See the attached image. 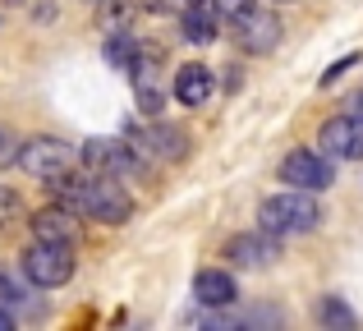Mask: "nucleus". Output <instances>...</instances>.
Masks as SVG:
<instances>
[{
    "label": "nucleus",
    "mask_w": 363,
    "mask_h": 331,
    "mask_svg": "<svg viewBox=\"0 0 363 331\" xmlns=\"http://www.w3.org/2000/svg\"><path fill=\"white\" fill-rule=\"evenodd\" d=\"M207 5H212L221 18H240L244 9H253V0H207Z\"/></svg>",
    "instance_id": "6ab92c4d"
},
{
    "label": "nucleus",
    "mask_w": 363,
    "mask_h": 331,
    "mask_svg": "<svg viewBox=\"0 0 363 331\" xmlns=\"http://www.w3.org/2000/svg\"><path fill=\"white\" fill-rule=\"evenodd\" d=\"M46 184L60 193V203L74 216H88V221H101V225H124L133 216V198L116 184V175H74V170H60Z\"/></svg>",
    "instance_id": "f257e3e1"
},
{
    "label": "nucleus",
    "mask_w": 363,
    "mask_h": 331,
    "mask_svg": "<svg viewBox=\"0 0 363 331\" xmlns=\"http://www.w3.org/2000/svg\"><path fill=\"white\" fill-rule=\"evenodd\" d=\"M313 318H318L322 327H340V331H350V327H354V313H350V304H345V299H336V295L318 299Z\"/></svg>",
    "instance_id": "2eb2a0df"
},
{
    "label": "nucleus",
    "mask_w": 363,
    "mask_h": 331,
    "mask_svg": "<svg viewBox=\"0 0 363 331\" xmlns=\"http://www.w3.org/2000/svg\"><path fill=\"white\" fill-rule=\"evenodd\" d=\"M92 5H101V0H92Z\"/></svg>",
    "instance_id": "a878e982"
},
{
    "label": "nucleus",
    "mask_w": 363,
    "mask_h": 331,
    "mask_svg": "<svg viewBox=\"0 0 363 331\" xmlns=\"http://www.w3.org/2000/svg\"><path fill=\"white\" fill-rule=\"evenodd\" d=\"M350 64H359V55H345V60H336V64H331V69H327V74H322V88H327V83H336V79H340V74H345V69H350Z\"/></svg>",
    "instance_id": "412c9836"
},
{
    "label": "nucleus",
    "mask_w": 363,
    "mask_h": 331,
    "mask_svg": "<svg viewBox=\"0 0 363 331\" xmlns=\"http://www.w3.org/2000/svg\"><path fill=\"white\" fill-rule=\"evenodd\" d=\"M33 240H51V244H74L79 240V221H74L69 207H42L33 212Z\"/></svg>",
    "instance_id": "ddd939ff"
},
{
    "label": "nucleus",
    "mask_w": 363,
    "mask_h": 331,
    "mask_svg": "<svg viewBox=\"0 0 363 331\" xmlns=\"http://www.w3.org/2000/svg\"><path fill=\"white\" fill-rule=\"evenodd\" d=\"M106 60L116 64V69L129 74L133 69V60H138V42H133L129 33H116V37H106Z\"/></svg>",
    "instance_id": "dca6fc26"
},
{
    "label": "nucleus",
    "mask_w": 363,
    "mask_h": 331,
    "mask_svg": "<svg viewBox=\"0 0 363 331\" xmlns=\"http://www.w3.org/2000/svg\"><path fill=\"white\" fill-rule=\"evenodd\" d=\"M194 299H198V304H207V308H230L235 299H240V286H235L230 271L207 267V271H198V276H194Z\"/></svg>",
    "instance_id": "f8f14e48"
},
{
    "label": "nucleus",
    "mask_w": 363,
    "mask_h": 331,
    "mask_svg": "<svg viewBox=\"0 0 363 331\" xmlns=\"http://www.w3.org/2000/svg\"><path fill=\"white\" fill-rule=\"evenodd\" d=\"M170 92H175L184 106H203V101L212 97V69H207V64H179Z\"/></svg>",
    "instance_id": "4468645a"
},
{
    "label": "nucleus",
    "mask_w": 363,
    "mask_h": 331,
    "mask_svg": "<svg viewBox=\"0 0 363 331\" xmlns=\"http://www.w3.org/2000/svg\"><path fill=\"white\" fill-rule=\"evenodd\" d=\"M147 14H179V0H143Z\"/></svg>",
    "instance_id": "4be33fe9"
},
{
    "label": "nucleus",
    "mask_w": 363,
    "mask_h": 331,
    "mask_svg": "<svg viewBox=\"0 0 363 331\" xmlns=\"http://www.w3.org/2000/svg\"><path fill=\"white\" fill-rule=\"evenodd\" d=\"M354 116L363 120V92H359V97H354Z\"/></svg>",
    "instance_id": "393cba45"
},
{
    "label": "nucleus",
    "mask_w": 363,
    "mask_h": 331,
    "mask_svg": "<svg viewBox=\"0 0 363 331\" xmlns=\"http://www.w3.org/2000/svg\"><path fill=\"white\" fill-rule=\"evenodd\" d=\"M281 179L290 189H308V193H322V189L336 184V162H331L327 152H308V147H299V152H290L281 162Z\"/></svg>",
    "instance_id": "39448f33"
},
{
    "label": "nucleus",
    "mask_w": 363,
    "mask_h": 331,
    "mask_svg": "<svg viewBox=\"0 0 363 331\" xmlns=\"http://www.w3.org/2000/svg\"><path fill=\"white\" fill-rule=\"evenodd\" d=\"M129 147L143 157V162H179L189 143H184V134H179L175 125H138Z\"/></svg>",
    "instance_id": "1a4fd4ad"
},
{
    "label": "nucleus",
    "mask_w": 363,
    "mask_h": 331,
    "mask_svg": "<svg viewBox=\"0 0 363 331\" xmlns=\"http://www.w3.org/2000/svg\"><path fill=\"white\" fill-rule=\"evenodd\" d=\"M0 304H5V308H18V304H28V295H23V290H18L9 276H5V271H0Z\"/></svg>",
    "instance_id": "a211bd4d"
},
{
    "label": "nucleus",
    "mask_w": 363,
    "mask_h": 331,
    "mask_svg": "<svg viewBox=\"0 0 363 331\" xmlns=\"http://www.w3.org/2000/svg\"><path fill=\"white\" fill-rule=\"evenodd\" d=\"M79 157L92 175H143L147 170V162L129 143H120V138H88L79 147Z\"/></svg>",
    "instance_id": "20e7f679"
},
{
    "label": "nucleus",
    "mask_w": 363,
    "mask_h": 331,
    "mask_svg": "<svg viewBox=\"0 0 363 331\" xmlns=\"http://www.w3.org/2000/svg\"><path fill=\"white\" fill-rule=\"evenodd\" d=\"M9 327H14V313H9V308L0 304V331H9Z\"/></svg>",
    "instance_id": "b1692460"
},
{
    "label": "nucleus",
    "mask_w": 363,
    "mask_h": 331,
    "mask_svg": "<svg viewBox=\"0 0 363 331\" xmlns=\"http://www.w3.org/2000/svg\"><path fill=\"white\" fill-rule=\"evenodd\" d=\"M129 14H133V5H106V9H101V18H116V23L129 18Z\"/></svg>",
    "instance_id": "5701e85b"
},
{
    "label": "nucleus",
    "mask_w": 363,
    "mask_h": 331,
    "mask_svg": "<svg viewBox=\"0 0 363 331\" xmlns=\"http://www.w3.org/2000/svg\"><path fill=\"white\" fill-rule=\"evenodd\" d=\"M5 166H18V138L0 125V170H5Z\"/></svg>",
    "instance_id": "f3484780"
},
{
    "label": "nucleus",
    "mask_w": 363,
    "mask_h": 331,
    "mask_svg": "<svg viewBox=\"0 0 363 331\" xmlns=\"http://www.w3.org/2000/svg\"><path fill=\"white\" fill-rule=\"evenodd\" d=\"M69 162H74V152L60 138H28V143H18V166L33 179H55L60 170H69Z\"/></svg>",
    "instance_id": "423d86ee"
},
{
    "label": "nucleus",
    "mask_w": 363,
    "mask_h": 331,
    "mask_svg": "<svg viewBox=\"0 0 363 331\" xmlns=\"http://www.w3.org/2000/svg\"><path fill=\"white\" fill-rule=\"evenodd\" d=\"M23 276L42 290H55L74 276V244H51V240H33L23 253Z\"/></svg>",
    "instance_id": "7ed1b4c3"
},
{
    "label": "nucleus",
    "mask_w": 363,
    "mask_h": 331,
    "mask_svg": "<svg viewBox=\"0 0 363 331\" xmlns=\"http://www.w3.org/2000/svg\"><path fill=\"white\" fill-rule=\"evenodd\" d=\"M327 221L322 216V203L308 193V189H285V193H272L262 207H257V225L267 235H308Z\"/></svg>",
    "instance_id": "f03ea898"
},
{
    "label": "nucleus",
    "mask_w": 363,
    "mask_h": 331,
    "mask_svg": "<svg viewBox=\"0 0 363 331\" xmlns=\"http://www.w3.org/2000/svg\"><path fill=\"white\" fill-rule=\"evenodd\" d=\"M225 258H230L235 267L262 271V267H272V262L281 258V235H267L262 225H257V230H244V235H235V240L225 244Z\"/></svg>",
    "instance_id": "6e6552de"
},
{
    "label": "nucleus",
    "mask_w": 363,
    "mask_h": 331,
    "mask_svg": "<svg viewBox=\"0 0 363 331\" xmlns=\"http://www.w3.org/2000/svg\"><path fill=\"white\" fill-rule=\"evenodd\" d=\"M179 33H184V42L207 46V42H216V33H221V14H216L207 0H189V5L179 9Z\"/></svg>",
    "instance_id": "9b49d317"
},
{
    "label": "nucleus",
    "mask_w": 363,
    "mask_h": 331,
    "mask_svg": "<svg viewBox=\"0 0 363 331\" xmlns=\"http://www.w3.org/2000/svg\"><path fill=\"white\" fill-rule=\"evenodd\" d=\"M230 23H235L240 46H244V51H253V55L276 51V42H281V18L267 14V9H244V14L230 18Z\"/></svg>",
    "instance_id": "9d476101"
},
{
    "label": "nucleus",
    "mask_w": 363,
    "mask_h": 331,
    "mask_svg": "<svg viewBox=\"0 0 363 331\" xmlns=\"http://www.w3.org/2000/svg\"><path fill=\"white\" fill-rule=\"evenodd\" d=\"M322 152L331 157V162H363V120L359 116H336L322 125L318 134Z\"/></svg>",
    "instance_id": "0eeeda50"
},
{
    "label": "nucleus",
    "mask_w": 363,
    "mask_h": 331,
    "mask_svg": "<svg viewBox=\"0 0 363 331\" xmlns=\"http://www.w3.org/2000/svg\"><path fill=\"white\" fill-rule=\"evenodd\" d=\"M18 216V198L9 193V189H0V225H9Z\"/></svg>",
    "instance_id": "aec40b11"
}]
</instances>
